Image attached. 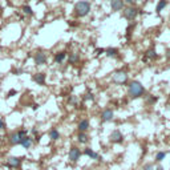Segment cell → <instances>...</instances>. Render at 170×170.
<instances>
[{
	"instance_id": "obj_1",
	"label": "cell",
	"mask_w": 170,
	"mask_h": 170,
	"mask_svg": "<svg viewBox=\"0 0 170 170\" xmlns=\"http://www.w3.org/2000/svg\"><path fill=\"white\" fill-rule=\"evenodd\" d=\"M128 93L132 98H138V97H142L146 93V90L140 81H132L128 87Z\"/></svg>"
},
{
	"instance_id": "obj_2",
	"label": "cell",
	"mask_w": 170,
	"mask_h": 170,
	"mask_svg": "<svg viewBox=\"0 0 170 170\" xmlns=\"http://www.w3.org/2000/svg\"><path fill=\"white\" fill-rule=\"evenodd\" d=\"M90 8H92V5H90L89 2H78L75 4V15L77 18H84V16H87L89 12H90Z\"/></svg>"
},
{
	"instance_id": "obj_3",
	"label": "cell",
	"mask_w": 170,
	"mask_h": 170,
	"mask_svg": "<svg viewBox=\"0 0 170 170\" xmlns=\"http://www.w3.org/2000/svg\"><path fill=\"white\" fill-rule=\"evenodd\" d=\"M27 135H28V132L24 129L19 130V132H15L9 135V142H11V145H20L21 140L24 137H27Z\"/></svg>"
},
{
	"instance_id": "obj_4",
	"label": "cell",
	"mask_w": 170,
	"mask_h": 170,
	"mask_svg": "<svg viewBox=\"0 0 170 170\" xmlns=\"http://www.w3.org/2000/svg\"><path fill=\"white\" fill-rule=\"evenodd\" d=\"M112 80H113V82L120 84V85L126 84V82H128V73L124 72V71H117L114 75H113Z\"/></svg>"
},
{
	"instance_id": "obj_5",
	"label": "cell",
	"mask_w": 170,
	"mask_h": 170,
	"mask_svg": "<svg viewBox=\"0 0 170 170\" xmlns=\"http://www.w3.org/2000/svg\"><path fill=\"white\" fill-rule=\"evenodd\" d=\"M138 13H140L138 9L134 8V7H126L125 9H124V18L129 21H133L135 18H137Z\"/></svg>"
},
{
	"instance_id": "obj_6",
	"label": "cell",
	"mask_w": 170,
	"mask_h": 170,
	"mask_svg": "<svg viewBox=\"0 0 170 170\" xmlns=\"http://www.w3.org/2000/svg\"><path fill=\"white\" fill-rule=\"evenodd\" d=\"M80 157H81V150L77 148V146H73V148L69 150V154H68V158H69V161L71 162H77L78 160H80Z\"/></svg>"
},
{
	"instance_id": "obj_7",
	"label": "cell",
	"mask_w": 170,
	"mask_h": 170,
	"mask_svg": "<svg viewBox=\"0 0 170 170\" xmlns=\"http://www.w3.org/2000/svg\"><path fill=\"white\" fill-rule=\"evenodd\" d=\"M109 140L113 144H121L124 141V135H122V133L120 132V130H113V132L110 133V135H109Z\"/></svg>"
},
{
	"instance_id": "obj_8",
	"label": "cell",
	"mask_w": 170,
	"mask_h": 170,
	"mask_svg": "<svg viewBox=\"0 0 170 170\" xmlns=\"http://www.w3.org/2000/svg\"><path fill=\"white\" fill-rule=\"evenodd\" d=\"M124 7H125V2H124V0H110V8H112V11H114V12L121 11Z\"/></svg>"
},
{
	"instance_id": "obj_9",
	"label": "cell",
	"mask_w": 170,
	"mask_h": 170,
	"mask_svg": "<svg viewBox=\"0 0 170 170\" xmlns=\"http://www.w3.org/2000/svg\"><path fill=\"white\" fill-rule=\"evenodd\" d=\"M33 60H35V64L36 65H43L47 63V55L44 52H37L35 56H33Z\"/></svg>"
},
{
	"instance_id": "obj_10",
	"label": "cell",
	"mask_w": 170,
	"mask_h": 170,
	"mask_svg": "<svg viewBox=\"0 0 170 170\" xmlns=\"http://www.w3.org/2000/svg\"><path fill=\"white\" fill-rule=\"evenodd\" d=\"M114 118V113H113L112 109H104L103 113H101V120L105 122H109Z\"/></svg>"
},
{
	"instance_id": "obj_11",
	"label": "cell",
	"mask_w": 170,
	"mask_h": 170,
	"mask_svg": "<svg viewBox=\"0 0 170 170\" xmlns=\"http://www.w3.org/2000/svg\"><path fill=\"white\" fill-rule=\"evenodd\" d=\"M7 165H8L11 169L20 167V165H21V158H19V157H11V158H8Z\"/></svg>"
},
{
	"instance_id": "obj_12",
	"label": "cell",
	"mask_w": 170,
	"mask_h": 170,
	"mask_svg": "<svg viewBox=\"0 0 170 170\" xmlns=\"http://www.w3.org/2000/svg\"><path fill=\"white\" fill-rule=\"evenodd\" d=\"M156 59H158V55H157L154 48L148 49V50H146V53L144 55V57H142V60H145V61L146 60H156Z\"/></svg>"
},
{
	"instance_id": "obj_13",
	"label": "cell",
	"mask_w": 170,
	"mask_h": 170,
	"mask_svg": "<svg viewBox=\"0 0 170 170\" xmlns=\"http://www.w3.org/2000/svg\"><path fill=\"white\" fill-rule=\"evenodd\" d=\"M84 153H85V156L87 157H89L90 160H100V156H98V153H96L93 149H90V148H87L84 150Z\"/></svg>"
},
{
	"instance_id": "obj_14",
	"label": "cell",
	"mask_w": 170,
	"mask_h": 170,
	"mask_svg": "<svg viewBox=\"0 0 170 170\" xmlns=\"http://www.w3.org/2000/svg\"><path fill=\"white\" fill-rule=\"evenodd\" d=\"M32 144H33V140H32V137H29V135L24 137V138L21 140V142H20V145H21L24 149H31Z\"/></svg>"
},
{
	"instance_id": "obj_15",
	"label": "cell",
	"mask_w": 170,
	"mask_h": 170,
	"mask_svg": "<svg viewBox=\"0 0 170 170\" xmlns=\"http://www.w3.org/2000/svg\"><path fill=\"white\" fill-rule=\"evenodd\" d=\"M77 128H78V132H82V133H85L87 130L89 129V121L88 120H81L80 122H78V125H77Z\"/></svg>"
},
{
	"instance_id": "obj_16",
	"label": "cell",
	"mask_w": 170,
	"mask_h": 170,
	"mask_svg": "<svg viewBox=\"0 0 170 170\" xmlns=\"http://www.w3.org/2000/svg\"><path fill=\"white\" fill-rule=\"evenodd\" d=\"M33 81L37 82L39 85H44L45 84V75L44 73H36L35 76H33Z\"/></svg>"
},
{
	"instance_id": "obj_17",
	"label": "cell",
	"mask_w": 170,
	"mask_h": 170,
	"mask_svg": "<svg viewBox=\"0 0 170 170\" xmlns=\"http://www.w3.org/2000/svg\"><path fill=\"white\" fill-rule=\"evenodd\" d=\"M142 170H163V167L161 165H154V163H145L142 166Z\"/></svg>"
},
{
	"instance_id": "obj_18",
	"label": "cell",
	"mask_w": 170,
	"mask_h": 170,
	"mask_svg": "<svg viewBox=\"0 0 170 170\" xmlns=\"http://www.w3.org/2000/svg\"><path fill=\"white\" fill-rule=\"evenodd\" d=\"M65 57H66V52H59V53H56L55 55V63L56 64H61L65 60Z\"/></svg>"
},
{
	"instance_id": "obj_19",
	"label": "cell",
	"mask_w": 170,
	"mask_h": 170,
	"mask_svg": "<svg viewBox=\"0 0 170 170\" xmlns=\"http://www.w3.org/2000/svg\"><path fill=\"white\" fill-rule=\"evenodd\" d=\"M167 5V0H160V2L157 3V7H156V12L157 13H161L163 9H165V7Z\"/></svg>"
},
{
	"instance_id": "obj_20",
	"label": "cell",
	"mask_w": 170,
	"mask_h": 170,
	"mask_svg": "<svg viewBox=\"0 0 170 170\" xmlns=\"http://www.w3.org/2000/svg\"><path fill=\"white\" fill-rule=\"evenodd\" d=\"M69 64H77L78 61H80V55L76 53V52H72L69 53Z\"/></svg>"
},
{
	"instance_id": "obj_21",
	"label": "cell",
	"mask_w": 170,
	"mask_h": 170,
	"mask_svg": "<svg viewBox=\"0 0 170 170\" xmlns=\"http://www.w3.org/2000/svg\"><path fill=\"white\" fill-rule=\"evenodd\" d=\"M105 55L108 56V57H116V56L118 55V49L117 48H106L105 49Z\"/></svg>"
},
{
	"instance_id": "obj_22",
	"label": "cell",
	"mask_w": 170,
	"mask_h": 170,
	"mask_svg": "<svg viewBox=\"0 0 170 170\" xmlns=\"http://www.w3.org/2000/svg\"><path fill=\"white\" fill-rule=\"evenodd\" d=\"M77 141H78L80 144H87V142H88V135H87V133L78 132V134H77Z\"/></svg>"
},
{
	"instance_id": "obj_23",
	"label": "cell",
	"mask_w": 170,
	"mask_h": 170,
	"mask_svg": "<svg viewBox=\"0 0 170 170\" xmlns=\"http://www.w3.org/2000/svg\"><path fill=\"white\" fill-rule=\"evenodd\" d=\"M49 137H50V140H52V141H57V140L60 138V133H59V130L53 128V129L49 132Z\"/></svg>"
},
{
	"instance_id": "obj_24",
	"label": "cell",
	"mask_w": 170,
	"mask_h": 170,
	"mask_svg": "<svg viewBox=\"0 0 170 170\" xmlns=\"http://www.w3.org/2000/svg\"><path fill=\"white\" fill-rule=\"evenodd\" d=\"M166 156H167V153H166V151H157V154H156V161H157V162H161V161L165 160Z\"/></svg>"
},
{
	"instance_id": "obj_25",
	"label": "cell",
	"mask_w": 170,
	"mask_h": 170,
	"mask_svg": "<svg viewBox=\"0 0 170 170\" xmlns=\"http://www.w3.org/2000/svg\"><path fill=\"white\" fill-rule=\"evenodd\" d=\"M23 12H24L27 16H32L33 15V11L29 5H23Z\"/></svg>"
},
{
	"instance_id": "obj_26",
	"label": "cell",
	"mask_w": 170,
	"mask_h": 170,
	"mask_svg": "<svg viewBox=\"0 0 170 170\" xmlns=\"http://www.w3.org/2000/svg\"><path fill=\"white\" fill-rule=\"evenodd\" d=\"M84 100H85V101H93V100H94V94H93L92 92H88L87 94L84 96Z\"/></svg>"
},
{
	"instance_id": "obj_27",
	"label": "cell",
	"mask_w": 170,
	"mask_h": 170,
	"mask_svg": "<svg viewBox=\"0 0 170 170\" xmlns=\"http://www.w3.org/2000/svg\"><path fill=\"white\" fill-rule=\"evenodd\" d=\"M157 100H158V97H154V96H149V97H148V103H149V104H154V103H157Z\"/></svg>"
},
{
	"instance_id": "obj_28",
	"label": "cell",
	"mask_w": 170,
	"mask_h": 170,
	"mask_svg": "<svg viewBox=\"0 0 170 170\" xmlns=\"http://www.w3.org/2000/svg\"><path fill=\"white\" fill-rule=\"evenodd\" d=\"M16 93H18V92H16V89H11L8 92V94H7V97H12V96L16 94Z\"/></svg>"
},
{
	"instance_id": "obj_29",
	"label": "cell",
	"mask_w": 170,
	"mask_h": 170,
	"mask_svg": "<svg viewBox=\"0 0 170 170\" xmlns=\"http://www.w3.org/2000/svg\"><path fill=\"white\" fill-rule=\"evenodd\" d=\"M103 53H105V49H103V48H97V49H96V55H103Z\"/></svg>"
},
{
	"instance_id": "obj_30",
	"label": "cell",
	"mask_w": 170,
	"mask_h": 170,
	"mask_svg": "<svg viewBox=\"0 0 170 170\" xmlns=\"http://www.w3.org/2000/svg\"><path fill=\"white\" fill-rule=\"evenodd\" d=\"M0 129H5V122L3 120H0Z\"/></svg>"
},
{
	"instance_id": "obj_31",
	"label": "cell",
	"mask_w": 170,
	"mask_h": 170,
	"mask_svg": "<svg viewBox=\"0 0 170 170\" xmlns=\"http://www.w3.org/2000/svg\"><path fill=\"white\" fill-rule=\"evenodd\" d=\"M166 59L170 60V49H167V52H166Z\"/></svg>"
},
{
	"instance_id": "obj_32",
	"label": "cell",
	"mask_w": 170,
	"mask_h": 170,
	"mask_svg": "<svg viewBox=\"0 0 170 170\" xmlns=\"http://www.w3.org/2000/svg\"><path fill=\"white\" fill-rule=\"evenodd\" d=\"M124 2H126L128 4H134V0H124Z\"/></svg>"
},
{
	"instance_id": "obj_33",
	"label": "cell",
	"mask_w": 170,
	"mask_h": 170,
	"mask_svg": "<svg viewBox=\"0 0 170 170\" xmlns=\"http://www.w3.org/2000/svg\"><path fill=\"white\" fill-rule=\"evenodd\" d=\"M2 11H3V7H2V5H0V13H2Z\"/></svg>"
}]
</instances>
